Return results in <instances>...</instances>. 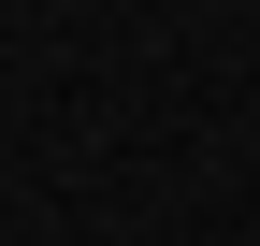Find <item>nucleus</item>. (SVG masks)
Segmentation results:
<instances>
[]
</instances>
